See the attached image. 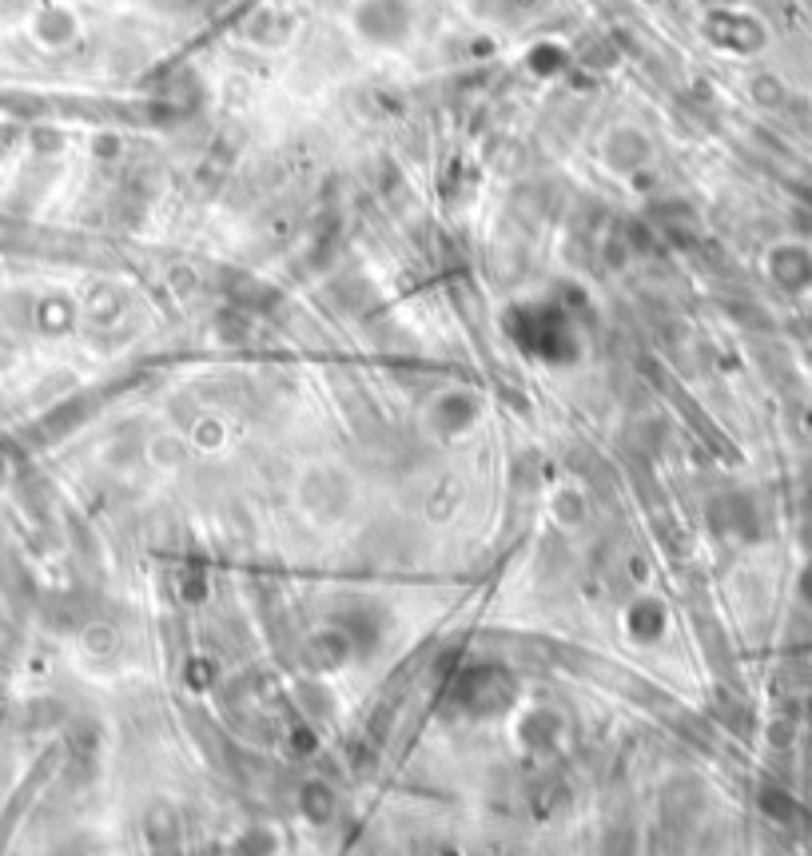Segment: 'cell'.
Masks as SVG:
<instances>
[{
	"instance_id": "cell-1",
	"label": "cell",
	"mask_w": 812,
	"mask_h": 856,
	"mask_svg": "<svg viewBox=\"0 0 812 856\" xmlns=\"http://www.w3.org/2000/svg\"><path fill=\"white\" fill-rule=\"evenodd\" d=\"M347 28L355 45L374 57H403L422 33V4L418 0H350Z\"/></svg>"
}]
</instances>
